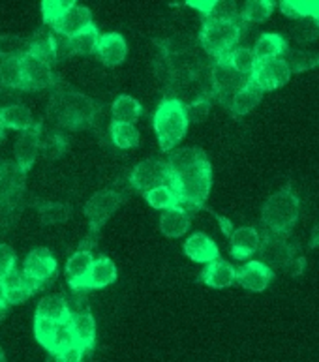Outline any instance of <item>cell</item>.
Instances as JSON below:
<instances>
[{"label": "cell", "mask_w": 319, "mask_h": 362, "mask_svg": "<svg viewBox=\"0 0 319 362\" xmlns=\"http://www.w3.org/2000/svg\"><path fill=\"white\" fill-rule=\"evenodd\" d=\"M122 194H119L117 189H100L96 194L92 195L91 199L85 203L83 206V212L87 216L88 229H91V237L94 235L96 237L100 229H102L108 220L113 216L115 212L119 211V206L122 205Z\"/></svg>", "instance_id": "cell-6"}, {"label": "cell", "mask_w": 319, "mask_h": 362, "mask_svg": "<svg viewBox=\"0 0 319 362\" xmlns=\"http://www.w3.org/2000/svg\"><path fill=\"white\" fill-rule=\"evenodd\" d=\"M145 199L146 203L152 206V209H158V211H169L173 206H179V197L173 192V188L169 184H163V186H158V188H152L151 192H146Z\"/></svg>", "instance_id": "cell-36"}, {"label": "cell", "mask_w": 319, "mask_h": 362, "mask_svg": "<svg viewBox=\"0 0 319 362\" xmlns=\"http://www.w3.org/2000/svg\"><path fill=\"white\" fill-rule=\"evenodd\" d=\"M4 139V126H2V122H0V141Z\"/></svg>", "instance_id": "cell-57"}, {"label": "cell", "mask_w": 319, "mask_h": 362, "mask_svg": "<svg viewBox=\"0 0 319 362\" xmlns=\"http://www.w3.org/2000/svg\"><path fill=\"white\" fill-rule=\"evenodd\" d=\"M246 81H248V77L237 74L226 60H214L211 68V92L209 94L228 107L233 96L244 87Z\"/></svg>", "instance_id": "cell-7"}, {"label": "cell", "mask_w": 319, "mask_h": 362, "mask_svg": "<svg viewBox=\"0 0 319 362\" xmlns=\"http://www.w3.org/2000/svg\"><path fill=\"white\" fill-rule=\"evenodd\" d=\"M298 212H301V201L287 184L286 188L278 189L265 201L261 209V223L267 229V235L287 238L297 226Z\"/></svg>", "instance_id": "cell-3"}, {"label": "cell", "mask_w": 319, "mask_h": 362, "mask_svg": "<svg viewBox=\"0 0 319 362\" xmlns=\"http://www.w3.org/2000/svg\"><path fill=\"white\" fill-rule=\"evenodd\" d=\"M74 4H76L74 0H44L42 2V16H44L45 27L54 30L59 27V23L62 21V17L66 16V11L70 10Z\"/></svg>", "instance_id": "cell-38"}, {"label": "cell", "mask_w": 319, "mask_h": 362, "mask_svg": "<svg viewBox=\"0 0 319 362\" xmlns=\"http://www.w3.org/2000/svg\"><path fill=\"white\" fill-rule=\"evenodd\" d=\"M57 325L59 323L49 321V319H44V317H36V315H34V338H36V341H38L40 346L45 347L47 351L51 349V341H53Z\"/></svg>", "instance_id": "cell-43"}, {"label": "cell", "mask_w": 319, "mask_h": 362, "mask_svg": "<svg viewBox=\"0 0 319 362\" xmlns=\"http://www.w3.org/2000/svg\"><path fill=\"white\" fill-rule=\"evenodd\" d=\"M272 278H274L272 269H269L260 259L248 261L240 269H237V284L246 291L263 293L267 287L271 286Z\"/></svg>", "instance_id": "cell-14"}, {"label": "cell", "mask_w": 319, "mask_h": 362, "mask_svg": "<svg viewBox=\"0 0 319 362\" xmlns=\"http://www.w3.org/2000/svg\"><path fill=\"white\" fill-rule=\"evenodd\" d=\"M64 151H66L64 137H60V136L44 137V134H42V151L40 152H45V156L49 158H59L60 154H64Z\"/></svg>", "instance_id": "cell-48"}, {"label": "cell", "mask_w": 319, "mask_h": 362, "mask_svg": "<svg viewBox=\"0 0 319 362\" xmlns=\"http://www.w3.org/2000/svg\"><path fill=\"white\" fill-rule=\"evenodd\" d=\"M51 42H53L54 62L68 59V57L74 54V51H71L70 36H66V34L62 33H53V30H51Z\"/></svg>", "instance_id": "cell-45"}, {"label": "cell", "mask_w": 319, "mask_h": 362, "mask_svg": "<svg viewBox=\"0 0 319 362\" xmlns=\"http://www.w3.org/2000/svg\"><path fill=\"white\" fill-rule=\"evenodd\" d=\"M274 2L272 0H250L243 8V11L238 13L240 21L246 23H263L272 16L274 11Z\"/></svg>", "instance_id": "cell-35"}, {"label": "cell", "mask_w": 319, "mask_h": 362, "mask_svg": "<svg viewBox=\"0 0 319 362\" xmlns=\"http://www.w3.org/2000/svg\"><path fill=\"white\" fill-rule=\"evenodd\" d=\"M68 327H70L76 346H79L85 353L92 351V347L96 344V319L91 312L77 310L71 312L68 317Z\"/></svg>", "instance_id": "cell-15"}, {"label": "cell", "mask_w": 319, "mask_h": 362, "mask_svg": "<svg viewBox=\"0 0 319 362\" xmlns=\"http://www.w3.org/2000/svg\"><path fill=\"white\" fill-rule=\"evenodd\" d=\"M141 113H143L141 103L137 102L134 96H128V94H120V96L113 102V105H111V117H113V122L134 124V122H137Z\"/></svg>", "instance_id": "cell-29"}, {"label": "cell", "mask_w": 319, "mask_h": 362, "mask_svg": "<svg viewBox=\"0 0 319 362\" xmlns=\"http://www.w3.org/2000/svg\"><path fill=\"white\" fill-rule=\"evenodd\" d=\"M229 243H231V255L235 259H250L252 255L260 252L261 235L255 227H237L229 235Z\"/></svg>", "instance_id": "cell-17"}, {"label": "cell", "mask_w": 319, "mask_h": 362, "mask_svg": "<svg viewBox=\"0 0 319 362\" xmlns=\"http://www.w3.org/2000/svg\"><path fill=\"white\" fill-rule=\"evenodd\" d=\"M186 4H188L190 8H194V10L201 11L205 17H209L212 16V11L216 8L218 0H188Z\"/></svg>", "instance_id": "cell-49"}, {"label": "cell", "mask_w": 319, "mask_h": 362, "mask_svg": "<svg viewBox=\"0 0 319 362\" xmlns=\"http://www.w3.org/2000/svg\"><path fill=\"white\" fill-rule=\"evenodd\" d=\"M59 272V261L47 248H34L23 263V274L42 289Z\"/></svg>", "instance_id": "cell-10"}, {"label": "cell", "mask_w": 319, "mask_h": 362, "mask_svg": "<svg viewBox=\"0 0 319 362\" xmlns=\"http://www.w3.org/2000/svg\"><path fill=\"white\" fill-rule=\"evenodd\" d=\"M51 115L57 124L70 130H81L94 120V102L81 92H57L51 100Z\"/></svg>", "instance_id": "cell-5"}, {"label": "cell", "mask_w": 319, "mask_h": 362, "mask_svg": "<svg viewBox=\"0 0 319 362\" xmlns=\"http://www.w3.org/2000/svg\"><path fill=\"white\" fill-rule=\"evenodd\" d=\"M310 248H319V222L315 223L310 235Z\"/></svg>", "instance_id": "cell-55"}, {"label": "cell", "mask_w": 319, "mask_h": 362, "mask_svg": "<svg viewBox=\"0 0 319 362\" xmlns=\"http://www.w3.org/2000/svg\"><path fill=\"white\" fill-rule=\"evenodd\" d=\"M94 255L88 250H77L76 254L70 255V259L66 261V281L74 291H83L85 281H87L88 271H91Z\"/></svg>", "instance_id": "cell-19"}, {"label": "cell", "mask_w": 319, "mask_h": 362, "mask_svg": "<svg viewBox=\"0 0 319 362\" xmlns=\"http://www.w3.org/2000/svg\"><path fill=\"white\" fill-rule=\"evenodd\" d=\"M19 103V98H17V90H10V88L0 87V111L11 107Z\"/></svg>", "instance_id": "cell-50"}, {"label": "cell", "mask_w": 319, "mask_h": 362, "mask_svg": "<svg viewBox=\"0 0 319 362\" xmlns=\"http://www.w3.org/2000/svg\"><path fill=\"white\" fill-rule=\"evenodd\" d=\"M42 134L44 126L40 122H34L27 132H23V136L16 143V163L27 173L33 168L34 162L38 160V154L42 151Z\"/></svg>", "instance_id": "cell-13"}, {"label": "cell", "mask_w": 319, "mask_h": 362, "mask_svg": "<svg viewBox=\"0 0 319 362\" xmlns=\"http://www.w3.org/2000/svg\"><path fill=\"white\" fill-rule=\"evenodd\" d=\"M295 38L303 44H308V42H314L319 38V23L312 21V19H301L297 27V33H295Z\"/></svg>", "instance_id": "cell-46"}, {"label": "cell", "mask_w": 319, "mask_h": 362, "mask_svg": "<svg viewBox=\"0 0 319 362\" xmlns=\"http://www.w3.org/2000/svg\"><path fill=\"white\" fill-rule=\"evenodd\" d=\"M297 243H289L287 238L274 237V235H265L261 238L260 254L261 263H265L269 269H284L297 257Z\"/></svg>", "instance_id": "cell-11"}, {"label": "cell", "mask_w": 319, "mask_h": 362, "mask_svg": "<svg viewBox=\"0 0 319 362\" xmlns=\"http://www.w3.org/2000/svg\"><path fill=\"white\" fill-rule=\"evenodd\" d=\"M94 54L102 60V64H105L108 68H115L124 62L126 54H128V44L119 33L100 34Z\"/></svg>", "instance_id": "cell-16"}, {"label": "cell", "mask_w": 319, "mask_h": 362, "mask_svg": "<svg viewBox=\"0 0 319 362\" xmlns=\"http://www.w3.org/2000/svg\"><path fill=\"white\" fill-rule=\"evenodd\" d=\"M190 120L186 103L177 96L163 98L152 117V128L163 152H173L188 132Z\"/></svg>", "instance_id": "cell-2"}, {"label": "cell", "mask_w": 319, "mask_h": 362, "mask_svg": "<svg viewBox=\"0 0 319 362\" xmlns=\"http://www.w3.org/2000/svg\"><path fill=\"white\" fill-rule=\"evenodd\" d=\"M27 53L36 54L40 59L47 60L49 64H54L51 30H47V28H40V30H36V34H33V38L28 40Z\"/></svg>", "instance_id": "cell-37"}, {"label": "cell", "mask_w": 319, "mask_h": 362, "mask_svg": "<svg viewBox=\"0 0 319 362\" xmlns=\"http://www.w3.org/2000/svg\"><path fill=\"white\" fill-rule=\"evenodd\" d=\"M214 216H216V220H218V223H220V229H222L224 235H226V237H229V235L233 233V229H235V227H233V223L229 222L226 216H220V214H214Z\"/></svg>", "instance_id": "cell-53"}, {"label": "cell", "mask_w": 319, "mask_h": 362, "mask_svg": "<svg viewBox=\"0 0 319 362\" xmlns=\"http://www.w3.org/2000/svg\"><path fill=\"white\" fill-rule=\"evenodd\" d=\"M0 362H6V355L4 351H2V347H0Z\"/></svg>", "instance_id": "cell-58"}, {"label": "cell", "mask_w": 319, "mask_h": 362, "mask_svg": "<svg viewBox=\"0 0 319 362\" xmlns=\"http://www.w3.org/2000/svg\"><path fill=\"white\" fill-rule=\"evenodd\" d=\"M289 77H291V71H289V66H287L286 60L272 59L257 60L248 79L265 94V92L276 90V88L287 85Z\"/></svg>", "instance_id": "cell-8"}, {"label": "cell", "mask_w": 319, "mask_h": 362, "mask_svg": "<svg viewBox=\"0 0 319 362\" xmlns=\"http://www.w3.org/2000/svg\"><path fill=\"white\" fill-rule=\"evenodd\" d=\"M306 269V259L304 257H295V259L287 265L286 271L289 272V276H301Z\"/></svg>", "instance_id": "cell-52"}, {"label": "cell", "mask_w": 319, "mask_h": 362, "mask_svg": "<svg viewBox=\"0 0 319 362\" xmlns=\"http://www.w3.org/2000/svg\"><path fill=\"white\" fill-rule=\"evenodd\" d=\"M244 23L240 17H205L199 30V44L214 60H224L237 47Z\"/></svg>", "instance_id": "cell-4"}, {"label": "cell", "mask_w": 319, "mask_h": 362, "mask_svg": "<svg viewBox=\"0 0 319 362\" xmlns=\"http://www.w3.org/2000/svg\"><path fill=\"white\" fill-rule=\"evenodd\" d=\"M2 280H4L6 286L8 306H10V304L27 303L34 293L40 291V287L36 286L33 280H28L27 276L23 274V271H17V267L10 272V274H6Z\"/></svg>", "instance_id": "cell-21"}, {"label": "cell", "mask_w": 319, "mask_h": 362, "mask_svg": "<svg viewBox=\"0 0 319 362\" xmlns=\"http://www.w3.org/2000/svg\"><path fill=\"white\" fill-rule=\"evenodd\" d=\"M45 362H60V361H59V357H54V355H49L47 361H45Z\"/></svg>", "instance_id": "cell-56"}, {"label": "cell", "mask_w": 319, "mask_h": 362, "mask_svg": "<svg viewBox=\"0 0 319 362\" xmlns=\"http://www.w3.org/2000/svg\"><path fill=\"white\" fill-rule=\"evenodd\" d=\"M92 25V11L87 6L74 4L70 10L66 11V16L62 17V21L59 23V27L54 28L53 33H62L66 36H74L85 27Z\"/></svg>", "instance_id": "cell-27"}, {"label": "cell", "mask_w": 319, "mask_h": 362, "mask_svg": "<svg viewBox=\"0 0 319 362\" xmlns=\"http://www.w3.org/2000/svg\"><path fill=\"white\" fill-rule=\"evenodd\" d=\"M284 60L289 66L291 74H303L306 70L319 68V53H312L306 49H287Z\"/></svg>", "instance_id": "cell-32"}, {"label": "cell", "mask_w": 319, "mask_h": 362, "mask_svg": "<svg viewBox=\"0 0 319 362\" xmlns=\"http://www.w3.org/2000/svg\"><path fill=\"white\" fill-rule=\"evenodd\" d=\"M280 11L291 19H312L319 23V0H284Z\"/></svg>", "instance_id": "cell-30"}, {"label": "cell", "mask_w": 319, "mask_h": 362, "mask_svg": "<svg viewBox=\"0 0 319 362\" xmlns=\"http://www.w3.org/2000/svg\"><path fill=\"white\" fill-rule=\"evenodd\" d=\"M54 357H59L60 362H81L83 357H85V351L79 346H74L70 349H66L64 353H60V355H54Z\"/></svg>", "instance_id": "cell-51"}, {"label": "cell", "mask_w": 319, "mask_h": 362, "mask_svg": "<svg viewBox=\"0 0 319 362\" xmlns=\"http://www.w3.org/2000/svg\"><path fill=\"white\" fill-rule=\"evenodd\" d=\"M2 317H4V312H0V319H2Z\"/></svg>", "instance_id": "cell-59"}, {"label": "cell", "mask_w": 319, "mask_h": 362, "mask_svg": "<svg viewBox=\"0 0 319 362\" xmlns=\"http://www.w3.org/2000/svg\"><path fill=\"white\" fill-rule=\"evenodd\" d=\"M201 281L212 289H228L233 284H237V269L229 261L218 257L203 269L201 272Z\"/></svg>", "instance_id": "cell-20"}, {"label": "cell", "mask_w": 319, "mask_h": 362, "mask_svg": "<svg viewBox=\"0 0 319 362\" xmlns=\"http://www.w3.org/2000/svg\"><path fill=\"white\" fill-rule=\"evenodd\" d=\"M6 308H8V297H6L4 280L0 278V312H4Z\"/></svg>", "instance_id": "cell-54"}, {"label": "cell", "mask_w": 319, "mask_h": 362, "mask_svg": "<svg viewBox=\"0 0 319 362\" xmlns=\"http://www.w3.org/2000/svg\"><path fill=\"white\" fill-rule=\"evenodd\" d=\"M28 51V40L17 34H0V60L21 59Z\"/></svg>", "instance_id": "cell-40"}, {"label": "cell", "mask_w": 319, "mask_h": 362, "mask_svg": "<svg viewBox=\"0 0 319 362\" xmlns=\"http://www.w3.org/2000/svg\"><path fill=\"white\" fill-rule=\"evenodd\" d=\"M38 214L42 223H45V226H59V223H64L70 218V206L66 203L47 201V203H42L38 206Z\"/></svg>", "instance_id": "cell-41"}, {"label": "cell", "mask_w": 319, "mask_h": 362, "mask_svg": "<svg viewBox=\"0 0 319 362\" xmlns=\"http://www.w3.org/2000/svg\"><path fill=\"white\" fill-rule=\"evenodd\" d=\"M166 168L168 184L179 197V205L188 212L203 209L212 188V165L205 151L199 146H184L169 152Z\"/></svg>", "instance_id": "cell-1"}, {"label": "cell", "mask_w": 319, "mask_h": 362, "mask_svg": "<svg viewBox=\"0 0 319 362\" xmlns=\"http://www.w3.org/2000/svg\"><path fill=\"white\" fill-rule=\"evenodd\" d=\"M287 49H289V44L282 34L263 33L260 34V38L255 40L252 53H254L255 60H272L284 59Z\"/></svg>", "instance_id": "cell-23"}, {"label": "cell", "mask_w": 319, "mask_h": 362, "mask_svg": "<svg viewBox=\"0 0 319 362\" xmlns=\"http://www.w3.org/2000/svg\"><path fill=\"white\" fill-rule=\"evenodd\" d=\"M0 85L4 88H10V90H25L21 59L0 60Z\"/></svg>", "instance_id": "cell-33"}, {"label": "cell", "mask_w": 319, "mask_h": 362, "mask_svg": "<svg viewBox=\"0 0 319 362\" xmlns=\"http://www.w3.org/2000/svg\"><path fill=\"white\" fill-rule=\"evenodd\" d=\"M224 60L243 77H250V74L254 70L255 62H257L254 53H252V49L248 47H235Z\"/></svg>", "instance_id": "cell-39"}, {"label": "cell", "mask_w": 319, "mask_h": 362, "mask_svg": "<svg viewBox=\"0 0 319 362\" xmlns=\"http://www.w3.org/2000/svg\"><path fill=\"white\" fill-rule=\"evenodd\" d=\"M130 184L132 188L141 192V194H146L151 192L152 188H158V186H163L168 184V168H166V160H143L132 169L130 175Z\"/></svg>", "instance_id": "cell-12"}, {"label": "cell", "mask_w": 319, "mask_h": 362, "mask_svg": "<svg viewBox=\"0 0 319 362\" xmlns=\"http://www.w3.org/2000/svg\"><path fill=\"white\" fill-rule=\"evenodd\" d=\"M192 216L184 206H173L169 211H163L160 216V231L169 238H179L190 229Z\"/></svg>", "instance_id": "cell-25"}, {"label": "cell", "mask_w": 319, "mask_h": 362, "mask_svg": "<svg viewBox=\"0 0 319 362\" xmlns=\"http://www.w3.org/2000/svg\"><path fill=\"white\" fill-rule=\"evenodd\" d=\"M21 71L25 90H44L57 85L53 64H49L47 60L40 59L36 54H23Z\"/></svg>", "instance_id": "cell-9"}, {"label": "cell", "mask_w": 319, "mask_h": 362, "mask_svg": "<svg viewBox=\"0 0 319 362\" xmlns=\"http://www.w3.org/2000/svg\"><path fill=\"white\" fill-rule=\"evenodd\" d=\"M117 265L113 259H109L108 255H100L92 261L91 271H88L85 289H103L117 281Z\"/></svg>", "instance_id": "cell-22"}, {"label": "cell", "mask_w": 319, "mask_h": 362, "mask_svg": "<svg viewBox=\"0 0 319 362\" xmlns=\"http://www.w3.org/2000/svg\"><path fill=\"white\" fill-rule=\"evenodd\" d=\"M100 40V30L98 27L92 23L88 27H85L83 30H79L77 34L70 36L71 42V51L74 54H92L96 51V44Z\"/></svg>", "instance_id": "cell-34"}, {"label": "cell", "mask_w": 319, "mask_h": 362, "mask_svg": "<svg viewBox=\"0 0 319 362\" xmlns=\"http://www.w3.org/2000/svg\"><path fill=\"white\" fill-rule=\"evenodd\" d=\"M109 136L117 148L130 151L139 145V132L134 124H124V122H111L109 126Z\"/></svg>", "instance_id": "cell-31"}, {"label": "cell", "mask_w": 319, "mask_h": 362, "mask_svg": "<svg viewBox=\"0 0 319 362\" xmlns=\"http://www.w3.org/2000/svg\"><path fill=\"white\" fill-rule=\"evenodd\" d=\"M0 122L4 126V130H19L27 132L34 124L33 111L25 103H16L11 107L0 111Z\"/></svg>", "instance_id": "cell-28"}, {"label": "cell", "mask_w": 319, "mask_h": 362, "mask_svg": "<svg viewBox=\"0 0 319 362\" xmlns=\"http://www.w3.org/2000/svg\"><path fill=\"white\" fill-rule=\"evenodd\" d=\"M74 346H76V340H74V334H71L70 327H68V321L57 325L53 341H51V349L47 351L49 355H60V353H64L66 349H70Z\"/></svg>", "instance_id": "cell-42"}, {"label": "cell", "mask_w": 319, "mask_h": 362, "mask_svg": "<svg viewBox=\"0 0 319 362\" xmlns=\"http://www.w3.org/2000/svg\"><path fill=\"white\" fill-rule=\"evenodd\" d=\"M212 98L211 96H197L194 102L186 103V111H188V120L194 124H201L203 120L209 117L211 111Z\"/></svg>", "instance_id": "cell-44"}, {"label": "cell", "mask_w": 319, "mask_h": 362, "mask_svg": "<svg viewBox=\"0 0 319 362\" xmlns=\"http://www.w3.org/2000/svg\"><path fill=\"white\" fill-rule=\"evenodd\" d=\"M17 265V254L16 250L11 248L10 244L0 243V278L10 274Z\"/></svg>", "instance_id": "cell-47"}, {"label": "cell", "mask_w": 319, "mask_h": 362, "mask_svg": "<svg viewBox=\"0 0 319 362\" xmlns=\"http://www.w3.org/2000/svg\"><path fill=\"white\" fill-rule=\"evenodd\" d=\"M261 100H263V92L248 79V81L244 83V87L240 88V90L233 96L231 102H229V113H231L235 119H240L244 115H248L250 111H254V109L261 103Z\"/></svg>", "instance_id": "cell-24"}, {"label": "cell", "mask_w": 319, "mask_h": 362, "mask_svg": "<svg viewBox=\"0 0 319 362\" xmlns=\"http://www.w3.org/2000/svg\"><path fill=\"white\" fill-rule=\"evenodd\" d=\"M184 254L188 259H192L194 263H212L220 257V250H218L216 243L212 240L207 233H194L186 238L184 243Z\"/></svg>", "instance_id": "cell-18"}, {"label": "cell", "mask_w": 319, "mask_h": 362, "mask_svg": "<svg viewBox=\"0 0 319 362\" xmlns=\"http://www.w3.org/2000/svg\"><path fill=\"white\" fill-rule=\"evenodd\" d=\"M71 310L66 303V298L62 295H47L38 303L34 315L36 317H44L54 323H66L70 317Z\"/></svg>", "instance_id": "cell-26"}]
</instances>
